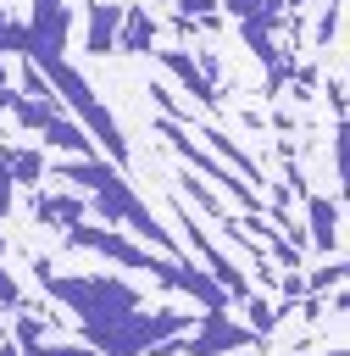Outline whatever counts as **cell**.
<instances>
[{"instance_id": "cell-1", "label": "cell", "mask_w": 350, "mask_h": 356, "mask_svg": "<svg viewBox=\"0 0 350 356\" xmlns=\"http://www.w3.org/2000/svg\"><path fill=\"white\" fill-rule=\"evenodd\" d=\"M44 295H56L78 328H83V345L94 356H150L156 345L178 339L194 328V317L183 312H150V300L122 284V278H106V273H50V261H33Z\"/></svg>"}, {"instance_id": "cell-2", "label": "cell", "mask_w": 350, "mask_h": 356, "mask_svg": "<svg viewBox=\"0 0 350 356\" xmlns=\"http://www.w3.org/2000/svg\"><path fill=\"white\" fill-rule=\"evenodd\" d=\"M44 172H56V178H61V184H72L78 195H89V200H94V217H106V222H117V228H133L150 250H161V256H172V261H189V256H183V245H178V239L150 217V206L128 189V178H122L100 150H94V156H61V161H56V167H44Z\"/></svg>"}, {"instance_id": "cell-3", "label": "cell", "mask_w": 350, "mask_h": 356, "mask_svg": "<svg viewBox=\"0 0 350 356\" xmlns=\"http://www.w3.org/2000/svg\"><path fill=\"white\" fill-rule=\"evenodd\" d=\"M67 245H72V250H94V256H106V261H117V267L150 273V278H161L167 289H183L189 300H200L206 312H228V295H222L194 261H172V256H161V250H150V245H139V239H122V234L106 228V222H78V228H67Z\"/></svg>"}, {"instance_id": "cell-4", "label": "cell", "mask_w": 350, "mask_h": 356, "mask_svg": "<svg viewBox=\"0 0 350 356\" xmlns=\"http://www.w3.org/2000/svg\"><path fill=\"white\" fill-rule=\"evenodd\" d=\"M22 61H33L39 67V78L50 83V95L61 100V106H72V122L106 150V161L111 167H122L128 161V139H122V128H117V117H111V106L83 83V72L67 61V56H22Z\"/></svg>"}, {"instance_id": "cell-5", "label": "cell", "mask_w": 350, "mask_h": 356, "mask_svg": "<svg viewBox=\"0 0 350 356\" xmlns=\"http://www.w3.org/2000/svg\"><path fill=\"white\" fill-rule=\"evenodd\" d=\"M256 339H261V334H250V328L233 323L228 312H206L200 328H189V334L156 345V356H222V350H244V345H256Z\"/></svg>"}, {"instance_id": "cell-6", "label": "cell", "mask_w": 350, "mask_h": 356, "mask_svg": "<svg viewBox=\"0 0 350 356\" xmlns=\"http://www.w3.org/2000/svg\"><path fill=\"white\" fill-rule=\"evenodd\" d=\"M61 50H67V0H33L22 56H61Z\"/></svg>"}, {"instance_id": "cell-7", "label": "cell", "mask_w": 350, "mask_h": 356, "mask_svg": "<svg viewBox=\"0 0 350 356\" xmlns=\"http://www.w3.org/2000/svg\"><path fill=\"white\" fill-rule=\"evenodd\" d=\"M183 128H189V134H200V139H206V145L217 150V161H222V167L233 161V178H244V184H250L256 195L267 189V172L256 167V156H244V150H239V145L228 139V128H217V122H200V117H194V122H183Z\"/></svg>"}, {"instance_id": "cell-8", "label": "cell", "mask_w": 350, "mask_h": 356, "mask_svg": "<svg viewBox=\"0 0 350 356\" xmlns=\"http://www.w3.org/2000/svg\"><path fill=\"white\" fill-rule=\"evenodd\" d=\"M339 250V200L328 195H306V250Z\"/></svg>"}, {"instance_id": "cell-9", "label": "cell", "mask_w": 350, "mask_h": 356, "mask_svg": "<svg viewBox=\"0 0 350 356\" xmlns=\"http://www.w3.org/2000/svg\"><path fill=\"white\" fill-rule=\"evenodd\" d=\"M117 22H122V0L89 6V11H83V50H94V56L117 50Z\"/></svg>"}, {"instance_id": "cell-10", "label": "cell", "mask_w": 350, "mask_h": 356, "mask_svg": "<svg viewBox=\"0 0 350 356\" xmlns=\"http://www.w3.org/2000/svg\"><path fill=\"white\" fill-rule=\"evenodd\" d=\"M156 61H161V67H167V72H172V78H178V83H183V89H189V95H194V100H200L206 111L217 106V89H211V83L200 78V67H194V56H189V50L167 44V50H156Z\"/></svg>"}, {"instance_id": "cell-11", "label": "cell", "mask_w": 350, "mask_h": 356, "mask_svg": "<svg viewBox=\"0 0 350 356\" xmlns=\"http://www.w3.org/2000/svg\"><path fill=\"white\" fill-rule=\"evenodd\" d=\"M33 217L39 222H56V228H78L83 217H89V200L83 195H33Z\"/></svg>"}, {"instance_id": "cell-12", "label": "cell", "mask_w": 350, "mask_h": 356, "mask_svg": "<svg viewBox=\"0 0 350 356\" xmlns=\"http://www.w3.org/2000/svg\"><path fill=\"white\" fill-rule=\"evenodd\" d=\"M228 11L239 17L244 33H278L289 6H283V0H228Z\"/></svg>"}, {"instance_id": "cell-13", "label": "cell", "mask_w": 350, "mask_h": 356, "mask_svg": "<svg viewBox=\"0 0 350 356\" xmlns=\"http://www.w3.org/2000/svg\"><path fill=\"white\" fill-rule=\"evenodd\" d=\"M117 44H122V50H133V56H150V50H156V17H150V11H139V6H122Z\"/></svg>"}, {"instance_id": "cell-14", "label": "cell", "mask_w": 350, "mask_h": 356, "mask_svg": "<svg viewBox=\"0 0 350 356\" xmlns=\"http://www.w3.org/2000/svg\"><path fill=\"white\" fill-rule=\"evenodd\" d=\"M39 139L50 145V150H61V156H94V139L72 122V117H56V122H44L39 128Z\"/></svg>"}, {"instance_id": "cell-15", "label": "cell", "mask_w": 350, "mask_h": 356, "mask_svg": "<svg viewBox=\"0 0 350 356\" xmlns=\"http://www.w3.org/2000/svg\"><path fill=\"white\" fill-rule=\"evenodd\" d=\"M0 161H6L11 184H39V178H44V156H39V150H17V145H6Z\"/></svg>"}, {"instance_id": "cell-16", "label": "cell", "mask_w": 350, "mask_h": 356, "mask_svg": "<svg viewBox=\"0 0 350 356\" xmlns=\"http://www.w3.org/2000/svg\"><path fill=\"white\" fill-rule=\"evenodd\" d=\"M183 195H189V200H194V206H200V211H206L217 228H222V222H233V217H228V206H222V200H217V195H211L200 178H189V172H183Z\"/></svg>"}, {"instance_id": "cell-17", "label": "cell", "mask_w": 350, "mask_h": 356, "mask_svg": "<svg viewBox=\"0 0 350 356\" xmlns=\"http://www.w3.org/2000/svg\"><path fill=\"white\" fill-rule=\"evenodd\" d=\"M239 306H244V317H250V323H244L250 334H272V323L283 317V306H272V300H261V295H244Z\"/></svg>"}, {"instance_id": "cell-18", "label": "cell", "mask_w": 350, "mask_h": 356, "mask_svg": "<svg viewBox=\"0 0 350 356\" xmlns=\"http://www.w3.org/2000/svg\"><path fill=\"white\" fill-rule=\"evenodd\" d=\"M22 44H28V22L0 11V56H22Z\"/></svg>"}, {"instance_id": "cell-19", "label": "cell", "mask_w": 350, "mask_h": 356, "mask_svg": "<svg viewBox=\"0 0 350 356\" xmlns=\"http://www.w3.org/2000/svg\"><path fill=\"white\" fill-rule=\"evenodd\" d=\"M339 278H344V261H328L322 273H311V278H306V295H311V300H322V289H339Z\"/></svg>"}, {"instance_id": "cell-20", "label": "cell", "mask_w": 350, "mask_h": 356, "mask_svg": "<svg viewBox=\"0 0 350 356\" xmlns=\"http://www.w3.org/2000/svg\"><path fill=\"white\" fill-rule=\"evenodd\" d=\"M178 6V17H189V22H200V17H217V0H172Z\"/></svg>"}, {"instance_id": "cell-21", "label": "cell", "mask_w": 350, "mask_h": 356, "mask_svg": "<svg viewBox=\"0 0 350 356\" xmlns=\"http://www.w3.org/2000/svg\"><path fill=\"white\" fill-rule=\"evenodd\" d=\"M22 300H28V295H22V289H17V278H11L6 267H0V306H6V312H17Z\"/></svg>"}, {"instance_id": "cell-22", "label": "cell", "mask_w": 350, "mask_h": 356, "mask_svg": "<svg viewBox=\"0 0 350 356\" xmlns=\"http://www.w3.org/2000/svg\"><path fill=\"white\" fill-rule=\"evenodd\" d=\"M11 189H17V184H11V172H6V161H0V217H6V206H11Z\"/></svg>"}, {"instance_id": "cell-23", "label": "cell", "mask_w": 350, "mask_h": 356, "mask_svg": "<svg viewBox=\"0 0 350 356\" xmlns=\"http://www.w3.org/2000/svg\"><path fill=\"white\" fill-rule=\"evenodd\" d=\"M0 356H22V350H17V345H11V339H0Z\"/></svg>"}, {"instance_id": "cell-24", "label": "cell", "mask_w": 350, "mask_h": 356, "mask_svg": "<svg viewBox=\"0 0 350 356\" xmlns=\"http://www.w3.org/2000/svg\"><path fill=\"white\" fill-rule=\"evenodd\" d=\"M283 6H289V11H306V6H311V0H283Z\"/></svg>"}, {"instance_id": "cell-25", "label": "cell", "mask_w": 350, "mask_h": 356, "mask_svg": "<svg viewBox=\"0 0 350 356\" xmlns=\"http://www.w3.org/2000/svg\"><path fill=\"white\" fill-rule=\"evenodd\" d=\"M0 256H6V239H0Z\"/></svg>"}]
</instances>
